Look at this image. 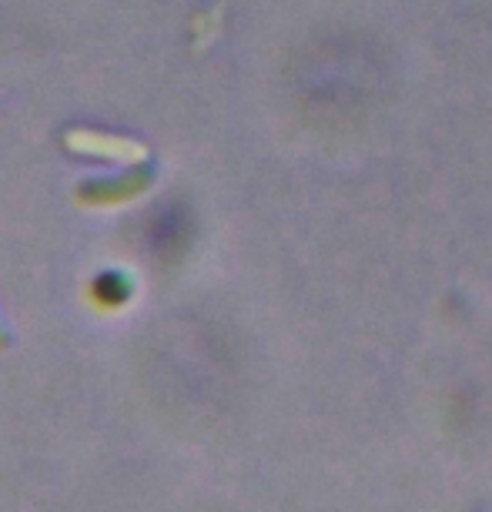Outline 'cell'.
Segmentation results:
<instances>
[{"mask_svg":"<svg viewBox=\"0 0 492 512\" xmlns=\"http://www.w3.org/2000/svg\"><path fill=\"white\" fill-rule=\"evenodd\" d=\"M67 148L94 154V158H114V161H144V154H148L134 141L108 138V134H91V131H71L67 134Z\"/></svg>","mask_w":492,"mask_h":512,"instance_id":"cell-1","label":"cell"},{"mask_svg":"<svg viewBox=\"0 0 492 512\" xmlns=\"http://www.w3.org/2000/svg\"><path fill=\"white\" fill-rule=\"evenodd\" d=\"M151 185V175L141 171V175H128V178H118L114 185H91V188H81L77 198L81 201H91V205H108V201H124L131 195H138Z\"/></svg>","mask_w":492,"mask_h":512,"instance_id":"cell-2","label":"cell"},{"mask_svg":"<svg viewBox=\"0 0 492 512\" xmlns=\"http://www.w3.org/2000/svg\"><path fill=\"white\" fill-rule=\"evenodd\" d=\"M4 345H7V335H4V332H0V349H4Z\"/></svg>","mask_w":492,"mask_h":512,"instance_id":"cell-3","label":"cell"}]
</instances>
